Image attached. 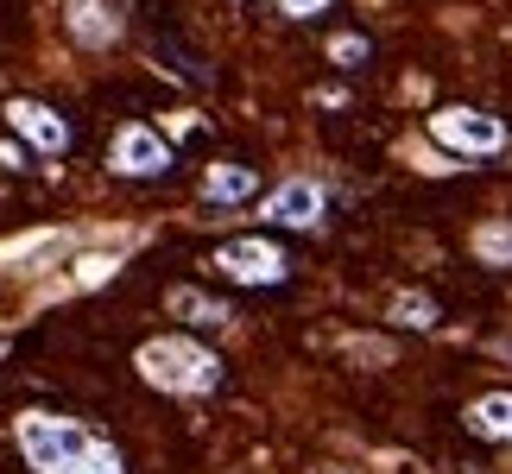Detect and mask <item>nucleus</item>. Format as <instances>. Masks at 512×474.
Here are the masks:
<instances>
[{
	"instance_id": "nucleus-1",
	"label": "nucleus",
	"mask_w": 512,
	"mask_h": 474,
	"mask_svg": "<svg viewBox=\"0 0 512 474\" xmlns=\"http://www.w3.org/2000/svg\"><path fill=\"white\" fill-rule=\"evenodd\" d=\"M133 367H140L152 386H171V392L222 386V361H215L203 342H190V335H159V342H146L140 354H133Z\"/></svg>"
},
{
	"instance_id": "nucleus-2",
	"label": "nucleus",
	"mask_w": 512,
	"mask_h": 474,
	"mask_svg": "<svg viewBox=\"0 0 512 474\" xmlns=\"http://www.w3.org/2000/svg\"><path fill=\"white\" fill-rule=\"evenodd\" d=\"M19 449H26L32 468L64 474V468H76L95 449V437L83 424H70V418H19Z\"/></svg>"
},
{
	"instance_id": "nucleus-3",
	"label": "nucleus",
	"mask_w": 512,
	"mask_h": 474,
	"mask_svg": "<svg viewBox=\"0 0 512 474\" xmlns=\"http://www.w3.org/2000/svg\"><path fill=\"white\" fill-rule=\"evenodd\" d=\"M430 140L449 152H468V158H494L506 146V127H500V114H481V108H437L430 114Z\"/></svg>"
},
{
	"instance_id": "nucleus-4",
	"label": "nucleus",
	"mask_w": 512,
	"mask_h": 474,
	"mask_svg": "<svg viewBox=\"0 0 512 474\" xmlns=\"http://www.w3.org/2000/svg\"><path fill=\"white\" fill-rule=\"evenodd\" d=\"M215 266H222L234 285H279L291 260H285V253L272 247V241H260V234H247V241H222V253H215Z\"/></svg>"
},
{
	"instance_id": "nucleus-5",
	"label": "nucleus",
	"mask_w": 512,
	"mask_h": 474,
	"mask_svg": "<svg viewBox=\"0 0 512 474\" xmlns=\"http://www.w3.org/2000/svg\"><path fill=\"white\" fill-rule=\"evenodd\" d=\"M108 158H114V171H127V177H159V171H171V146L152 127H140V121L114 133V152Z\"/></svg>"
},
{
	"instance_id": "nucleus-6",
	"label": "nucleus",
	"mask_w": 512,
	"mask_h": 474,
	"mask_svg": "<svg viewBox=\"0 0 512 474\" xmlns=\"http://www.w3.org/2000/svg\"><path fill=\"white\" fill-rule=\"evenodd\" d=\"M266 215L279 228H310L323 215V190L310 184V177H291V184H279V190L266 196Z\"/></svg>"
},
{
	"instance_id": "nucleus-7",
	"label": "nucleus",
	"mask_w": 512,
	"mask_h": 474,
	"mask_svg": "<svg viewBox=\"0 0 512 474\" xmlns=\"http://www.w3.org/2000/svg\"><path fill=\"white\" fill-rule=\"evenodd\" d=\"M7 121H13V133H26L38 152H64L70 146V121H64V114H51L45 102H13Z\"/></svg>"
},
{
	"instance_id": "nucleus-8",
	"label": "nucleus",
	"mask_w": 512,
	"mask_h": 474,
	"mask_svg": "<svg viewBox=\"0 0 512 474\" xmlns=\"http://www.w3.org/2000/svg\"><path fill=\"white\" fill-rule=\"evenodd\" d=\"M468 430L494 437V443H512V392H487V399L468 405Z\"/></svg>"
},
{
	"instance_id": "nucleus-9",
	"label": "nucleus",
	"mask_w": 512,
	"mask_h": 474,
	"mask_svg": "<svg viewBox=\"0 0 512 474\" xmlns=\"http://www.w3.org/2000/svg\"><path fill=\"white\" fill-rule=\"evenodd\" d=\"M203 190L215 196V203H247V196L260 190V171H253V165H215L203 177Z\"/></svg>"
},
{
	"instance_id": "nucleus-10",
	"label": "nucleus",
	"mask_w": 512,
	"mask_h": 474,
	"mask_svg": "<svg viewBox=\"0 0 512 474\" xmlns=\"http://www.w3.org/2000/svg\"><path fill=\"white\" fill-rule=\"evenodd\" d=\"M70 26H76V38L102 45V38H114V32H121V19H108V7H102V0H70Z\"/></svg>"
},
{
	"instance_id": "nucleus-11",
	"label": "nucleus",
	"mask_w": 512,
	"mask_h": 474,
	"mask_svg": "<svg viewBox=\"0 0 512 474\" xmlns=\"http://www.w3.org/2000/svg\"><path fill=\"white\" fill-rule=\"evenodd\" d=\"M392 323H405V329H430V323H437V304H430L424 291H399V298H392Z\"/></svg>"
},
{
	"instance_id": "nucleus-12",
	"label": "nucleus",
	"mask_w": 512,
	"mask_h": 474,
	"mask_svg": "<svg viewBox=\"0 0 512 474\" xmlns=\"http://www.w3.org/2000/svg\"><path fill=\"white\" fill-rule=\"evenodd\" d=\"M171 310H177V316H190V323H222V316H228L222 304H209L203 291H190V285H177V291H171Z\"/></svg>"
},
{
	"instance_id": "nucleus-13",
	"label": "nucleus",
	"mask_w": 512,
	"mask_h": 474,
	"mask_svg": "<svg viewBox=\"0 0 512 474\" xmlns=\"http://www.w3.org/2000/svg\"><path fill=\"white\" fill-rule=\"evenodd\" d=\"M329 57H336L342 70H354V64H367V57H373V45H367L361 32H336V38H329Z\"/></svg>"
},
{
	"instance_id": "nucleus-14",
	"label": "nucleus",
	"mask_w": 512,
	"mask_h": 474,
	"mask_svg": "<svg viewBox=\"0 0 512 474\" xmlns=\"http://www.w3.org/2000/svg\"><path fill=\"white\" fill-rule=\"evenodd\" d=\"M475 253H481V260H512V228H481Z\"/></svg>"
},
{
	"instance_id": "nucleus-15",
	"label": "nucleus",
	"mask_w": 512,
	"mask_h": 474,
	"mask_svg": "<svg viewBox=\"0 0 512 474\" xmlns=\"http://www.w3.org/2000/svg\"><path fill=\"white\" fill-rule=\"evenodd\" d=\"M64 474H121V456H114V449H102V443H95L89 456L76 462V468H64Z\"/></svg>"
},
{
	"instance_id": "nucleus-16",
	"label": "nucleus",
	"mask_w": 512,
	"mask_h": 474,
	"mask_svg": "<svg viewBox=\"0 0 512 474\" xmlns=\"http://www.w3.org/2000/svg\"><path fill=\"white\" fill-rule=\"evenodd\" d=\"M272 7H279V13H291V19H317V13L329 7V0H272Z\"/></svg>"
}]
</instances>
